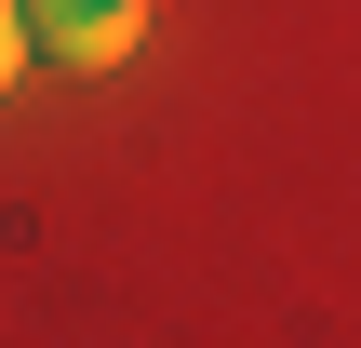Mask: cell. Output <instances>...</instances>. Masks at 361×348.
<instances>
[{
    "instance_id": "6da1fadb",
    "label": "cell",
    "mask_w": 361,
    "mask_h": 348,
    "mask_svg": "<svg viewBox=\"0 0 361 348\" xmlns=\"http://www.w3.org/2000/svg\"><path fill=\"white\" fill-rule=\"evenodd\" d=\"M134 40H147V0H27V67L94 80V67H121Z\"/></svg>"
},
{
    "instance_id": "7a4b0ae2",
    "label": "cell",
    "mask_w": 361,
    "mask_h": 348,
    "mask_svg": "<svg viewBox=\"0 0 361 348\" xmlns=\"http://www.w3.org/2000/svg\"><path fill=\"white\" fill-rule=\"evenodd\" d=\"M27 80V0H0V94Z\"/></svg>"
}]
</instances>
